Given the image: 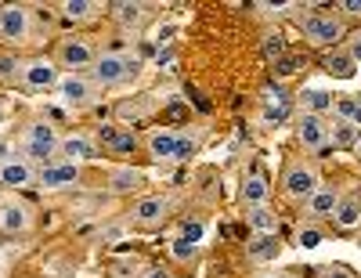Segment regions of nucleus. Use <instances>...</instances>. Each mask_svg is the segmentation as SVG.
<instances>
[{"label": "nucleus", "instance_id": "f257e3e1", "mask_svg": "<svg viewBox=\"0 0 361 278\" xmlns=\"http://www.w3.org/2000/svg\"><path fill=\"white\" fill-rule=\"evenodd\" d=\"M134 69H137V61L130 58V54H102L98 61H94V69H90V76H94V83L98 87H116V83H123V80H130L134 76Z\"/></svg>", "mask_w": 361, "mask_h": 278}, {"label": "nucleus", "instance_id": "f03ea898", "mask_svg": "<svg viewBox=\"0 0 361 278\" xmlns=\"http://www.w3.org/2000/svg\"><path fill=\"white\" fill-rule=\"evenodd\" d=\"M58 134L51 123H29L25 134H22V148H25V156H33V159H47L58 152Z\"/></svg>", "mask_w": 361, "mask_h": 278}, {"label": "nucleus", "instance_id": "7ed1b4c3", "mask_svg": "<svg viewBox=\"0 0 361 278\" xmlns=\"http://www.w3.org/2000/svg\"><path fill=\"white\" fill-rule=\"evenodd\" d=\"M304 33H307L311 44L325 47V44H336V40L343 37V25H340V18H333V15H307V18H304Z\"/></svg>", "mask_w": 361, "mask_h": 278}, {"label": "nucleus", "instance_id": "20e7f679", "mask_svg": "<svg viewBox=\"0 0 361 278\" xmlns=\"http://www.w3.org/2000/svg\"><path fill=\"white\" fill-rule=\"evenodd\" d=\"M296 138H300V145H304V148H314L318 152L329 141V123L322 116L304 112V116H300V123H296Z\"/></svg>", "mask_w": 361, "mask_h": 278}, {"label": "nucleus", "instance_id": "39448f33", "mask_svg": "<svg viewBox=\"0 0 361 278\" xmlns=\"http://www.w3.org/2000/svg\"><path fill=\"white\" fill-rule=\"evenodd\" d=\"M286 192L293 195V199H311L314 192H318V174H314V167H293L289 174H286Z\"/></svg>", "mask_w": 361, "mask_h": 278}, {"label": "nucleus", "instance_id": "423d86ee", "mask_svg": "<svg viewBox=\"0 0 361 278\" xmlns=\"http://www.w3.org/2000/svg\"><path fill=\"white\" fill-rule=\"evenodd\" d=\"M0 33H4V40H25L29 37V11L18 4L0 8Z\"/></svg>", "mask_w": 361, "mask_h": 278}, {"label": "nucleus", "instance_id": "0eeeda50", "mask_svg": "<svg viewBox=\"0 0 361 278\" xmlns=\"http://www.w3.org/2000/svg\"><path fill=\"white\" fill-rule=\"evenodd\" d=\"M22 80H25V87H33V90H47V87L58 83V69L51 66V61L37 58V61H29V66L22 69Z\"/></svg>", "mask_w": 361, "mask_h": 278}, {"label": "nucleus", "instance_id": "6e6552de", "mask_svg": "<svg viewBox=\"0 0 361 278\" xmlns=\"http://www.w3.org/2000/svg\"><path fill=\"white\" fill-rule=\"evenodd\" d=\"M37 181L44 184V188H69V184L80 181V170L73 163H58V167H44L37 174Z\"/></svg>", "mask_w": 361, "mask_h": 278}, {"label": "nucleus", "instance_id": "1a4fd4ad", "mask_svg": "<svg viewBox=\"0 0 361 278\" xmlns=\"http://www.w3.org/2000/svg\"><path fill=\"white\" fill-rule=\"evenodd\" d=\"M25 228H29V210L22 203H15V199L0 203V231L15 235V231H25Z\"/></svg>", "mask_w": 361, "mask_h": 278}, {"label": "nucleus", "instance_id": "9d476101", "mask_svg": "<svg viewBox=\"0 0 361 278\" xmlns=\"http://www.w3.org/2000/svg\"><path fill=\"white\" fill-rule=\"evenodd\" d=\"M0 184H11V188H25V184H33V167L25 159H8L0 167Z\"/></svg>", "mask_w": 361, "mask_h": 278}, {"label": "nucleus", "instance_id": "9b49d317", "mask_svg": "<svg viewBox=\"0 0 361 278\" xmlns=\"http://www.w3.org/2000/svg\"><path fill=\"white\" fill-rule=\"evenodd\" d=\"M329 138H333V145H340V148H357L361 127H354V123L343 119V116H336L333 123H329Z\"/></svg>", "mask_w": 361, "mask_h": 278}, {"label": "nucleus", "instance_id": "f8f14e48", "mask_svg": "<svg viewBox=\"0 0 361 278\" xmlns=\"http://www.w3.org/2000/svg\"><path fill=\"white\" fill-rule=\"evenodd\" d=\"M336 206H340V192L336 188H318L307 199V213H311V217H333Z\"/></svg>", "mask_w": 361, "mask_h": 278}, {"label": "nucleus", "instance_id": "ddd939ff", "mask_svg": "<svg viewBox=\"0 0 361 278\" xmlns=\"http://www.w3.org/2000/svg\"><path fill=\"white\" fill-rule=\"evenodd\" d=\"M279 235H253L250 238V246H246V253H250V260H257V264H264V260H275L279 257Z\"/></svg>", "mask_w": 361, "mask_h": 278}, {"label": "nucleus", "instance_id": "4468645a", "mask_svg": "<svg viewBox=\"0 0 361 278\" xmlns=\"http://www.w3.org/2000/svg\"><path fill=\"white\" fill-rule=\"evenodd\" d=\"M163 217H166V199H159V195L141 199L134 206V221L137 224H163Z\"/></svg>", "mask_w": 361, "mask_h": 278}, {"label": "nucleus", "instance_id": "2eb2a0df", "mask_svg": "<svg viewBox=\"0 0 361 278\" xmlns=\"http://www.w3.org/2000/svg\"><path fill=\"white\" fill-rule=\"evenodd\" d=\"M246 221L257 235H279V213L271 210V206H253L246 213Z\"/></svg>", "mask_w": 361, "mask_h": 278}, {"label": "nucleus", "instance_id": "dca6fc26", "mask_svg": "<svg viewBox=\"0 0 361 278\" xmlns=\"http://www.w3.org/2000/svg\"><path fill=\"white\" fill-rule=\"evenodd\" d=\"M58 156H66V163H83V159H94V145L83 141V138H62L58 145Z\"/></svg>", "mask_w": 361, "mask_h": 278}, {"label": "nucleus", "instance_id": "f3484780", "mask_svg": "<svg viewBox=\"0 0 361 278\" xmlns=\"http://www.w3.org/2000/svg\"><path fill=\"white\" fill-rule=\"evenodd\" d=\"M62 61H66V66L69 69H87V66H94V51H90L83 40H69L66 47H62Z\"/></svg>", "mask_w": 361, "mask_h": 278}, {"label": "nucleus", "instance_id": "a211bd4d", "mask_svg": "<svg viewBox=\"0 0 361 278\" xmlns=\"http://www.w3.org/2000/svg\"><path fill=\"white\" fill-rule=\"evenodd\" d=\"M58 90H62V98H66L69 105H87V102H90V90H94V87H90L83 76H66L62 83H58Z\"/></svg>", "mask_w": 361, "mask_h": 278}, {"label": "nucleus", "instance_id": "6ab92c4d", "mask_svg": "<svg viewBox=\"0 0 361 278\" xmlns=\"http://www.w3.org/2000/svg\"><path fill=\"white\" fill-rule=\"evenodd\" d=\"M333 221H336V228H343V231L357 228V224H361V199H354V195L340 199V206H336V213H333Z\"/></svg>", "mask_w": 361, "mask_h": 278}, {"label": "nucleus", "instance_id": "aec40b11", "mask_svg": "<svg viewBox=\"0 0 361 278\" xmlns=\"http://www.w3.org/2000/svg\"><path fill=\"white\" fill-rule=\"evenodd\" d=\"M267 195H271L267 177H260V174L246 177V184H243V203H246L250 210H253V206H267Z\"/></svg>", "mask_w": 361, "mask_h": 278}, {"label": "nucleus", "instance_id": "412c9836", "mask_svg": "<svg viewBox=\"0 0 361 278\" xmlns=\"http://www.w3.org/2000/svg\"><path fill=\"white\" fill-rule=\"evenodd\" d=\"M304 109L311 112V116H322V112H333V95H329V90H318V87H311V90H304Z\"/></svg>", "mask_w": 361, "mask_h": 278}, {"label": "nucleus", "instance_id": "4be33fe9", "mask_svg": "<svg viewBox=\"0 0 361 278\" xmlns=\"http://www.w3.org/2000/svg\"><path fill=\"white\" fill-rule=\"evenodd\" d=\"M354 66H357V61H354L350 54H329V58H325V69L333 73L336 80H350V76H354Z\"/></svg>", "mask_w": 361, "mask_h": 278}, {"label": "nucleus", "instance_id": "5701e85b", "mask_svg": "<svg viewBox=\"0 0 361 278\" xmlns=\"http://www.w3.org/2000/svg\"><path fill=\"white\" fill-rule=\"evenodd\" d=\"M141 184H145V177L137 170H116L112 174V192H134Z\"/></svg>", "mask_w": 361, "mask_h": 278}, {"label": "nucleus", "instance_id": "b1692460", "mask_svg": "<svg viewBox=\"0 0 361 278\" xmlns=\"http://www.w3.org/2000/svg\"><path fill=\"white\" fill-rule=\"evenodd\" d=\"M336 112H340L343 119H350L354 127H361V98H354V95L336 98Z\"/></svg>", "mask_w": 361, "mask_h": 278}, {"label": "nucleus", "instance_id": "393cba45", "mask_svg": "<svg viewBox=\"0 0 361 278\" xmlns=\"http://www.w3.org/2000/svg\"><path fill=\"white\" fill-rule=\"evenodd\" d=\"M173 148H177V138L173 134H152V156L156 159H173Z\"/></svg>", "mask_w": 361, "mask_h": 278}, {"label": "nucleus", "instance_id": "a878e982", "mask_svg": "<svg viewBox=\"0 0 361 278\" xmlns=\"http://www.w3.org/2000/svg\"><path fill=\"white\" fill-rule=\"evenodd\" d=\"M62 11H66V18H87L98 11V4H90V0H66Z\"/></svg>", "mask_w": 361, "mask_h": 278}, {"label": "nucleus", "instance_id": "bb28decb", "mask_svg": "<svg viewBox=\"0 0 361 278\" xmlns=\"http://www.w3.org/2000/svg\"><path fill=\"white\" fill-rule=\"evenodd\" d=\"M112 11H116V18L119 22H141V15H145V4H112Z\"/></svg>", "mask_w": 361, "mask_h": 278}, {"label": "nucleus", "instance_id": "cd10ccee", "mask_svg": "<svg viewBox=\"0 0 361 278\" xmlns=\"http://www.w3.org/2000/svg\"><path fill=\"white\" fill-rule=\"evenodd\" d=\"M296 69H300V58H296V54H282V58L275 61V76H279V80H289Z\"/></svg>", "mask_w": 361, "mask_h": 278}, {"label": "nucleus", "instance_id": "c85d7f7f", "mask_svg": "<svg viewBox=\"0 0 361 278\" xmlns=\"http://www.w3.org/2000/svg\"><path fill=\"white\" fill-rule=\"evenodd\" d=\"M282 54H286L282 37H279V33H267V37H264V58H275V61H279Z\"/></svg>", "mask_w": 361, "mask_h": 278}, {"label": "nucleus", "instance_id": "c756f323", "mask_svg": "<svg viewBox=\"0 0 361 278\" xmlns=\"http://www.w3.org/2000/svg\"><path fill=\"white\" fill-rule=\"evenodd\" d=\"M170 253H173V260H192L195 257V246L188 238H173L170 242Z\"/></svg>", "mask_w": 361, "mask_h": 278}, {"label": "nucleus", "instance_id": "7c9ffc66", "mask_svg": "<svg viewBox=\"0 0 361 278\" xmlns=\"http://www.w3.org/2000/svg\"><path fill=\"white\" fill-rule=\"evenodd\" d=\"M98 138H102V145H109V148H119V141H123V134L116 131V123H102Z\"/></svg>", "mask_w": 361, "mask_h": 278}, {"label": "nucleus", "instance_id": "2f4dec72", "mask_svg": "<svg viewBox=\"0 0 361 278\" xmlns=\"http://www.w3.org/2000/svg\"><path fill=\"white\" fill-rule=\"evenodd\" d=\"M264 102H267V109H271V105L286 109V90H282L279 83H275V87H267V90H264Z\"/></svg>", "mask_w": 361, "mask_h": 278}, {"label": "nucleus", "instance_id": "473e14b6", "mask_svg": "<svg viewBox=\"0 0 361 278\" xmlns=\"http://www.w3.org/2000/svg\"><path fill=\"white\" fill-rule=\"evenodd\" d=\"M300 246H304V250H314V246H322V231H318V228H304V231H300Z\"/></svg>", "mask_w": 361, "mask_h": 278}, {"label": "nucleus", "instance_id": "72a5a7b5", "mask_svg": "<svg viewBox=\"0 0 361 278\" xmlns=\"http://www.w3.org/2000/svg\"><path fill=\"white\" fill-rule=\"evenodd\" d=\"M180 238H188V242L195 246V242L202 238V224H199V221H185V231H180Z\"/></svg>", "mask_w": 361, "mask_h": 278}, {"label": "nucleus", "instance_id": "f704fd0d", "mask_svg": "<svg viewBox=\"0 0 361 278\" xmlns=\"http://www.w3.org/2000/svg\"><path fill=\"white\" fill-rule=\"evenodd\" d=\"M322 278H354V274H350L347 264H329V267L322 271Z\"/></svg>", "mask_w": 361, "mask_h": 278}, {"label": "nucleus", "instance_id": "c9c22d12", "mask_svg": "<svg viewBox=\"0 0 361 278\" xmlns=\"http://www.w3.org/2000/svg\"><path fill=\"white\" fill-rule=\"evenodd\" d=\"M195 152V145L188 141V138H177V148H173V159H188Z\"/></svg>", "mask_w": 361, "mask_h": 278}, {"label": "nucleus", "instance_id": "e433bc0d", "mask_svg": "<svg viewBox=\"0 0 361 278\" xmlns=\"http://www.w3.org/2000/svg\"><path fill=\"white\" fill-rule=\"evenodd\" d=\"M347 15H361V0H343V4H340Z\"/></svg>", "mask_w": 361, "mask_h": 278}, {"label": "nucleus", "instance_id": "4c0bfd02", "mask_svg": "<svg viewBox=\"0 0 361 278\" xmlns=\"http://www.w3.org/2000/svg\"><path fill=\"white\" fill-rule=\"evenodd\" d=\"M11 69H18L11 58H0V76H11Z\"/></svg>", "mask_w": 361, "mask_h": 278}, {"label": "nucleus", "instance_id": "58836bf2", "mask_svg": "<svg viewBox=\"0 0 361 278\" xmlns=\"http://www.w3.org/2000/svg\"><path fill=\"white\" fill-rule=\"evenodd\" d=\"M8 159H15V156H11V148H8V145H4V141H0V167H4V163H8Z\"/></svg>", "mask_w": 361, "mask_h": 278}, {"label": "nucleus", "instance_id": "ea45409f", "mask_svg": "<svg viewBox=\"0 0 361 278\" xmlns=\"http://www.w3.org/2000/svg\"><path fill=\"white\" fill-rule=\"evenodd\" d=\"M130 148H134V138H130V134H123V141H119V148H116V152H130Z\"/></svg>", "mask_w": 361, "mask_h": 278}, {"label": "nucleus", "instance_id": "a19ab883", "mask_svg": "<svg viewBox=\"0 0 361 278\" xmlns=\"http://www.w3.org/2000/svg\"><path fill=\"white\" fill-rule=\"evenodd\" d=\"M350 58H354V61H357V58H361V44H357V47H354V51H350Z\"/></svg>", "mask_w": 361, "mask_h": 278}, {"label": "nucleus", "instance_id": "79ce46f5", "mask_svg": "<svg viewBox=\"0 0 361 278\" xmlns=\"http://www.w3.org/2000/svg\"><path fill=\"white\" fill-rule=\"evenodd\" d=\"M148 278H166L163 271H148Z\"/></svg>", "mask_w": 361, "mask_h": 278}, {"label": "nucleus", "instance_id": "37998d69", "mask_svg": "<svg viewBox=\"0 0 361 278\" xmlns=\"http://www.w3.org/2000/svg\"><path fill=\"white\" fill-rule=\"evenodd\" d=\"M260 278H286V274H260Z\"/></svg>", "mask_w": 361, "mask_h": 278}, {"label": "nucleus", "instance_id": "c03bdc74", "mask_svg": "<svg viewBox=\"0 0 361 278\" xmlns=\"http://www.w3.org/2000/svg\"><path fill=\"white\" fill-rule=\"evenodd\" d=\"M357 152H361V141H357Z\"/></svg>", "mask_w": 361, "mask_h": 278}]
</instances>
